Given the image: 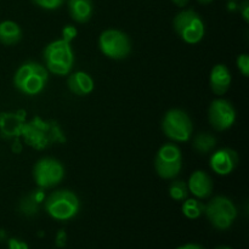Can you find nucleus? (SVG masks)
<instances>
[{
  "label": "nucleus",
  "mask_w": 249,
  "mask_h": 249,
  "mask_svg": "<svg viewBox=\"0 0 249 249\" xmlns=\"http://www.w3.org/2000/svg\"><path fill=\"white\" fill-rule=\"evenodd\" d=\"M21 134L27 145L36 150H44L56 141H65L57 124L45 122L38 117L22 125Z\"/></svg>",
  "instance_id": "nucleus-1"
},
{
  "label": "nucleus",
  "mask_w": 249,
  "mask_h": 249,
  "mask_svg": "<svg viewBox=\"0 0 249 249\" xmlns=\"http://www.w3.org/2000/svg\"><path fill=\"white\" fill-rule=\"evenodd\" d=\"M48 79V70L40 63L29 61V62L23 63L16 71L14 77V84L22 94L33 96V95H38L43 91Z\"/></svg>",
  "instance_id": "nucleus-2"
},
{
  "label": "nucleus",
  "mask_w": 249,
  "mask_h": 249,
  "mask_svg": "<svg viewBox=\"0 0 249 249\" xmlns=\"http://www.w3.org/2000/svg\"><path fill=\"white\" fill-rule=\"evenodd\" d=\"M46 70L56 75H66L72 71L74 63L72 45L68 41L60 40L51 41L43 51Z\"/></svg>",
  "instance_id": "nucleus-3"
},
{
  "label": "nucleus",
  "mask_w": 249,
  "mask_h": 249,
  "mask_svg": "<svg viewBox=\"0 0 249 249\" xmlns=\"http://www.w3.org/2000/svg\"><path fill=\"white\" fill-rule=\"evenodd\" d=\"M79 208V198L70 190H58L45 199V211L55 220H71L77 215Z\"/></svg>",
  "instance_id": "nucleus-4"
},
{
  "label": "nucleus",
  "mask_w": 249,
  "mask_h": 249,
  "mask_svg": "<svg viewBox=\"0 0 249 249\" xmlns=\"http://www.w3.org/2000/svg\"><path fill=\"white\" fill-rule=\"evenodd\" d=\"M174 29L178 36L187 44H197L204 36V23L195 10H182L175 16Z\"/></svg>",
  "instance_id": "nucleus-5"
},
{
  "label": "nucleus",
  "mask_w": 249,
  "mask_h": 249,
  "mask_svg": "<svg viewBox=\"0 0 249 249\" xmlns=\"http://www.w3.org/2000/svg\"><path fill=\"white\" fill-rule=\"evenodd\" d=\"M204 213L214 228L224 231L233 224L237 216V209L228 197L218 196L204 206Z\"/></svg>",
  "instance_id": "nucleus-6"
},
{
  "label": "nucleus",
  "mask_w": 249,
  "mask_h": 249,
  "mask_svg": "<svg viewBox=\"0 0 249 249\" xmlns=\"http://www.w3.org/2000/svg\"><path fill=\"white\" fill-rule=\"evenodd\" d=\"M163 133L170 140L186 142L191 138L194 125L189 114L182 109L173 108L165 113L162 122Z\"/></svg>",
  "instance_id": "nucleus-7"
},
{
  "label": "nucleus",
  "mask_w": 249,
  "mask_h": 249,
  "mask_svg": "<svg viewBox=\"0 0 249 249\" xmlns=\"http://www.w3.org/2000/svg\"><path fill=\"white\" fill-rule=\"evenodd\" d=\"M99 48L105 56L113 60H123L131 51L129 36L118 29H107L99 38Z\"/></svg>",
  "instance_id": "nucleus-8"
},
{
  "label": "nucleus",
  "mask_w": 249,
  "mask_h": 249,
  "mask_svg": "<svg viewBox=\"0 0 249 249\" xmlns=\"http://www.w3.org/2000/svg\"><path fill=\"white\" fill-rule=\"evenodd\" d=\"M182 167L181 151L174 143H165L158 150L155 158L157 174L163 179H174Z\"/></svg>",
  "instance_id": "nucleus-9"
},
{
  "label": "nucleus",
  "mask_w": 249,
  "mask_h": 249,
  "mask_svg": "<svg viewBox=\"0 0 249 249\" xmlns=\"http://www.w3.org/2000/svg\"><path fill=\"white\" fill-rule=\"evenodd\" d=\"M33 178L40 189H49L62 181L65 178V168L62 163L55 158H41L34 165Z\"/></svg>",
  "instance_id": "nucleus-10"
},
{
  "label": "nucleus",
  "mask_w": 249,
  "mask_h": 249,
  "mask_svg": "<svg viewBox=\"0 0 249 249\" xmlns=\"http://www.w3.org/2000/svg\"><path fill=\"white\" fill-rule=\"evenodd\" d=\"M209 123L215 130L224 131L231 128L236 121V112L232 105L224 99L214 100L209 106Z\"/></svg>",
  "instance_id": "nucleus-11"
},
{
  "label": "nucleus",
  "mask_w": 249,
  "mask_h": 249,
  "mask_svg": "<svg viewBox=\"0 0 249 249\" xmlns=\"http://www.w3.org/2000/svg\"><path fill=\"white\" fill-rule=\"evenodd\" d=\"M238 155L232 148H221L211 157V168L219 175H228L237 167Z\"/></svg>",
  "instance_id": "nucleus-12"
},
{
  "label": "nucleus",
  "mask_w": 249,
  "mask_h": 249,
  "mask_svg": "<svg viewBox=\"0 0 249 249\" xmlns=\"http://www.w3.org/2000/svg\"><path fill=\"white\" fill-rule=\"evenodd\" d=\"M187 189L197 198H207L212 195L213 191V181L212 178L203 170H196L192 173L189 179Z\"/></svg>",
  "instance_id": "nucleus-13"
},
{
  "label": "nucleus",
  "mask_w": 249,
  "mask_h": 249,
  "mask_svg": "<svg viewBox=\"0 0 249 249\" xmlns=\"http://www.w3.org/2000/svg\"><path fill=\"white\" fill-rule=\"evenodd\" d=\"M231 73L229 68L223 63H219L213 67L209 77L212 91L216 95H224L229 90L231 85Z\"/></svg>",
  "instance_id": "nucleus-14"
},
{
  "label": "nucleus",
  "mask_w": 249,
  "mask_h": 249,
  "mask_svg": "<svg viewBox=\"0 0 249 249\" xmlns=\"http://www.w3.org/2000/svg\"><path fill=\"white\" fill-rule=\"evenodd\" d=\"M68 88L73 94L78 96H85L89 95L94 90V80L88 73L85 72H74L68 78Z\"/></svg>",
  "instance_id": "nucleus-15"
},
{
  "label": "nucleus",
  "mask_w": 249,
  "mask_h": 249,
  "mask_svg": "<svg viewBox=\"0 0 249 249\" xmlns=\"http://www.w3.org/2000/svg\"><path fill=\"white\" fill-rule=\"evenodd\" d=\"M70 15L78 23H85L92 16L94 6L91 0H68Z\"/></svg>",
  "instance_id": "nucleus-16"
},
{
  "label": "nucleus",
  "mask_w": 249,
  "mask_h": 249,
  "mask_svg": "<svg viewBox=\"0 0 249 249\" xmlns=\"http://www.w3.org/2000/svg\"><path fill=\"white\" fill-rule=\"evenodd\" d=\"M22 38V31L14 21H4L0 23V43L4 45H15Z\"/></svg>",
  "instance_id": "nucleus-17"
},
{
  "label": "nucleus",
  "mask_w": 249,
  "mask_h": 249,
  "mask_svg": "<svg viewBox=\"0 0 249 249\" xmlns=\"http://www.w3.org/2000/svg\"><path fill=\"white\" fill-rule=\"evenodd\" d=\"M22 117L15 114H1L0 116V130L6 135L21 134Z\"/></svg>",
  "instance_id": "nucleus-18"
},
{
  "label": "nucleus",
  "mask_w": 249,
  "mask_h": 249,
  "mask_svg": "<svg viewBox=\"0 0 249 249\" xmlns=\"http://www.w3.org/2000/svg\"><path fill=\"white\" fill-rule=\"evenodd\" d=\"M215 145L216 139L208 133H201L194 139V148L202 155L211 152Z\"/></svg>",
  "instance_id": "nucleus-19"
},
{
  "label": "nucleus",
  "mask_w": 249,
  "mask_h": 249,
  "mask_svg": "<svg viewBox=\"0 0 249 249\" xmlns=\"http://www.w3.org/2000/svg\"><path fill=\"white\" fill-rule=\"evenodd\" d=\"M182 214L186 216L187 219H198L204 212V206L197 199H186L182 204Z\"/></svg>",
  "instance_id": "nucleus-20"
},
{
  "label": "nucleus",
  "mask_w": 249,
  "mask_h": 249,
  "mask_svg": "<svg viewBox=\"0 0 249 249\" xmlns=\"http://www.w3.org/2000/svg\"><path fill=\"white\" fill-rule=\"evenodd\" d=\"M39 207L40 203L36 199L33 192L28 194L27 196H24L23 198L19 202V211L22 214H24L26 216H33L36 215L39 212Z\"/></svg>",
  "instance_id": "nucleus-21"
},
{
  "label": "nucleus",
  "mask_w": 249,
  "mask_h": 249,
  "mask_svg": "<svg viewBox=\"0 0 249 249\" xmlns=\"http://www.w3.org/2000/svg\"><path fill=\"white\" fill-rule=\"evenodd\" d=\"M187 195H189V189H187V185L185 181H182V180H177V181L170 184L169 196L172 197L174 201H184V199H186Z\"/></svg>",
  "instance_id": "nucleus-22"
},
{
  "label": "nucleus",
  "mask_w": 249,
  "mask_h": 249,
  "mask_svg": "<svg viewBox=\"0 0 249 249\" xmlns=\"http://www.w3.org/2000/svg\"><path fill=\"white\" fill-rule=\"evenodd\" d=\"M36 5L45 10H56L62 6L65 0H33Z\"/></svg>",
  "instance_id": "nucleus-23"
},
{
  "label": "nucleus",
  "mask_w": 249,
  "mask_h": 249,
  "mask_svg": "<svg viewBox=\"0 0 249 249\" xmlns=\"http://www.w3.org/2000/svg\"><path fill=\"white\" fill-rule=\"evenodd\" d=\"M237 62V67L240 72L242 73L243 77H248L249 75V56L247 53H241L236 60Z\"/></svg>",
  "instance_id": "nucleus-24"
},
{
  "label": "nucleus",
  "mask_w": 249,
  "mask_h": 249,
  "mask_svg": "<svg viewBox=\"0 0 249 249\" xmlns=\"http://www.w3.org/2000/svg\"><path fill=\"white\" fill-rule=\"evenodd\" d=\"M77 33H78L77 29H75L73 26H66L63 27L62 29V39L63 40L68 41V43H71V41L77 36Z\"/></svg>",
  "instance_id": "nucleus-25"
},
{
  "label": "nucleus",
  "mask_w": 249,
  "mask_h": 249,
  "mask_svg": "<svg viewBox=\"0 0 249 249\" xmlns=\"http://www.w3.org/2000/svg\"><path fill=\"white\" fill-rule=\"evenodd\" d=\"M7 248L9 249H29L28 245L18 238H10L7 242Z\"/></svg>",
  "instance_id": "nucleus-26"
},
{
  "label": "nucleus",
  "mask_w": 249,
  "mask_h": 249,
  "mask_svg": "<svg viewBox=\"0 0 249 249\" xmlns=\"http://www.w3.org/2000/svg\"><path fill=\"white\" fill-rule=\"evenodd\" d=\"M66 241H67V233L63 230H60L57 232V235H56V245H57V247H65Z\"/></svg>",
  "instance_id": "nucleus-27"
},
{
  "label": "nucleus",
  "mask_w": 249,
  "mask_h": 249,
  "mask_svg": "<svg viewBox=\"0 0 249 249\" xmlns=\"http://www.w3.org/2000/svg\"><path fill=\"white\" fill-rule=\"evenodd\" d=\"M240 12L241 15H242L243 19H245L246 22H249V2L248 0H245V1L242 2V5L240 6Z\"/></svg>",
  "instance_id": "nucleus-28"
},
{
  "label": "nucleus",
  "mask_w": 249,
  "mask_h": 249,
  "mask_svg": "<svg viewBox=\"0 0 249 249\" xmlns=\"http://www.w3.org/2000/svg\"><path fill=\"white\" fill-rule=\"evenodd\" d=\"M177 249H206V248L202 247L201 245H197V243H186V245L180 246V247H178Z\"/></svg>",
  "instance_id": "nucleus-29"
},
{
  "label": "nucleus",
  "mask_w": 249,
  "mask_h": 249,
  "mask_svg": "<svg viewBox=\"0 0 249 249\" xmlns=\"http://www.w3.org/2000/svg\"><path fill=\"white\" fill-rule=\"evenodd\" d=\"M173 2H174L175 5H178V6H180V7H184V6H186L187 4H189V1L190 0H172Z\"/></svg>",
  "instance_id": "nucleus-30"
},
{
  "label": "nucleus",
  "mask_w": 249,
  "mask_h": 249,
  "mask_svg": "<svg viewBox=\"0 0 249 249\" xmlns=\"http://www.w3.org/2000/svg\"><path fill=\"white\" fill-rule=\"evenodd\" d=\"M213 0H198V2H201V4H209V2H212Z\"/></svg>",
  "instance_id": "nucleus-31"
},
{
  "label": "nucleus",
  "mask_w": 249,
  "mask_h": 249,
  "mask_svg": "<svg viewBox=\"0 0 249 249\" xmlns=\"http://www.w3.org/2000/svg\"><path fill=\"white\" fill-rule=\"evenodd\" d=\"M214 249H232V248L228 247V246H219V247H216V248H214Z\"/></svg>",
  "instance_id": "nucleus-32"
},
{
  "label": "nucleus",
  "mask_w": 249,
  "mask_h": 249,
  "mask_svg": "<svg viewBox=\"0 0 249 249\" xmlns=\"http://www.w3.org/2000/svg\"><path fill=\"white\" fill-rule=\"evenodd\" d=\"M235 6H236V5L233 4V2H231V5H230V4L228 5V7H229V9H231V10H233V9H235Z\"/></svg>",
  "instance_id": "nucleus-33"
},
{
  "label": "nucleus",
  "mask_w": 249,
  "mask_h": 249,
  "mask_svg": "<svg viewBox=\"0 0 249 249\" xmlns=\"http://www.w3.org/2000/svg\"><path fill=\"white\" fill-rule=\"evenodd\" d=\"M232 1H233V0H232Z\"/></svg>",
  "instance_id": "nucleus-34"
}]
</instances>
